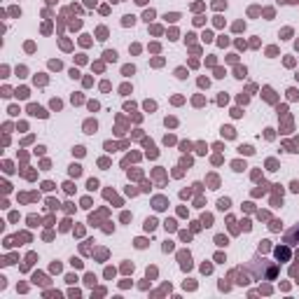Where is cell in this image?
<instances>
[{"label":"cell","instance_id":"cell-5","mask_svg":"<svg viewBox=\"0 0 299 299\" xmlns=\"http://www.w3.org/2000/svg\"><path fill=\"white\" fill-rule=\"evenodd\" d=\"M215 241H217V245H227V238H224V236H217Z\"/></svg>","mask_w":299,"mask_h":299},{"label":"cell","instance_id":"cell-6","mask_svg":"<svg viewBox=\"0 0 299 299\" xmlns=\"http://www.w3.org/2000/svg\"><path fill=\"white\" fill-rule=\"evenodd\" d=\"M220 208H222V210H224V208H229V201H227V199H222V201H220Z\"/></svg>","mask_w":299,"mask_h":299},{"label":"cell","instance_id":"cell-4","mask_svg":"<svg viewBox=\"0 0 299 299\" xmlns=\"http://www.w3.org/2000/svg\"><path fill=\"white\" fill-rule=\"evenodd\" d=\"M80 171H82L80 166H70V173H73V175H80Z\"/></svg>","mask_w":299,"mask_h":299},{"label":"cell","instance_id":"cell-3","mask_svg":"<svg viewBox=\"0 0 299 299\" xmlns=\"http://www.w3.org/2000/svg\"><path fill=\"white\" fill-rule=\"evenodd\" d=\"M105 59H108V61H115L117 54H115V51H105Z\"/></svg>","mask_w":299,"mask_h":299},{"label":"cell","instance_id":"cell-1","mask_svg":"<svg viewBox=\"0 0 299 299\" xmlns=\"http://www.w3.org/2000/svg\"><path fill=\"white\" fill-rule=\"evenodd\" d=\"M96 131V121H86V133H94Z\"/></svg>","mask_w":299,"mask_h":299},{"label":"cell","instance_id":"cell-2","mask_svg":"<svg viewBox=\"0 0 299 299\" xmlns=\"http://www.w3.org/2000/svg\"><path fill=\"white\" fill-rule=\"evenodd\" d=\"M154 224H157L154 220H147V222H145V229H147V232H152V229H154Z\"/></svg>","mask_w":299,"mask_h":299}]
</instances>
